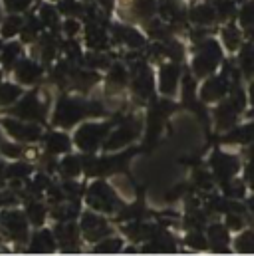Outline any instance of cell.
Wrapping results in <instances>:
<instances>
[{
	"instance_id": "obj_27",
	"label": "cell",
	"mask_w": 254,
	"mask_h": 256,
	"mask_svg": "<svg viewBox=\"0 0 254 256\" xmlns=\"http://www.w3.org/2000/svg\"><path fill=\"white\" fill-rule=\"evenodd\" d=\"M76 30H78V24L70 20V22L66 24V32H68V34H76Z\"/></svg>"
},
{
	"instance_id": "obj_4",
	"label": "cell",
	"mask_w": 254,
	"mask_h": 256,
	"mask_svg": "<svg viewBox=\"0 0 254 256\" xmlns=\"http://www.w3.org/2000/svg\"><path fill=\"white\" fill-rule=\"evenodd\" d=\"M100 135H102V129H96L94 126L86 128L78 133V143H80L82 149H94L98 139H100Z\"/></svg>"
},
{
	"instance_id": "obj_1",
	"label": "cell",
	"mask_w": 254,
	"mask_h": 256,
	"mask_svg": "<svg viewBox=\"0 0 254 256\" xmlns=\"http://www.w3.org/2000/svg\"><path fill=\"white\" fill-rule=\"evenodd\" d=\"M90 200L96 208H106V210H112L114 208V196L112 192L108 191L104 185H96L92 192H90Z\"/></svg>"
},
{
	"instance_id": "obj_6",
	"label": "cell",
	"mask_w": 254,
	"mask_h": 256,
	"mask_svg": "<svg viewBox=\"0 0 254 256\" xmlns=\"http://www.w3.org/2000/svg\"><path fill=\"white\" fill-rule=\"evenodd\" d=\"M18 76H20V80L22 82H26V84H32L38 76H40V68L36 64H30V62H26V64L20 66V70H18Z\"/></svg>"
},
{
	"instance_id": "obj_30",
	"label": "cell",
	"mask_w": 254,
	"mask_h": 256,
	"mask_svg": "<svg viewBox=\"0 0 254 256\" xmlns=\"http://www.w3.org/2000/svg\"><path fill=\"white\" fill-rule=\"evenodd\" d=\"M252 210H254V200H252Z\"/></svg>"
},
{
	"instance_id": "obj_8",
	"label": "cell",
	"mask_w": 254,
	"mask_h": 256,
	"mask_svg": "<svg viewBox=\"0 0 254 256\" xmlns=\"http://www.w3.org/2000/svg\"><path fill=\"white\" fill-rule=\"evenodd\" d=\"M16 112H18L20 116H24V118H40V114H38V112H40V106L36 104L34 98H28Z\"/></svg>"
},
{
	"instance_id": "obj_9",
	"label": "cell",
	"mask_w": 254,
	"mask_h": 256,
	"mask_svg": "<svg viewBox=\"0 0 254 256\" xmlns=\"http://www.w3.org/2000/svg\"><path fill=\"white\" fill-rule=\"evenodd\" d=\"M20 96V92L12 86H2L0 88V106H6V104H12L16 98Z\"/></svg>"
},
{
	"instance_id": "obj_11",
	"label": "cell",
	"mask_w": 254,
	"mask_h": 256,
	"mask_svg": "<svg viewBox=\"0 0 254 256\" xmlns=\"http://www.w3.org/2000/svg\"><path fill=\"white\" fill-rule=\"evenodd\" d=\"M50 149L60 153V151H66L68 149V139L64 135H52L50 137Z\"/></svg>"
},
{
	"instance_id": "obj_16",
	"label": "cell",
	"mask_w": 254,
	"mask_h": 256,
	"mask_svg": "<svg viewBox=\"0 0 254 256\" xmlns=\"http://www.w3.org/2000/svg\"><path fill=\"white\" fill-rule=\"evenodd\" d=\"M28 214H30V218H32L34 224H40V222L44 220V210H42L38 204H32L30 210H28Z\"/></svg>"
},
{
	"instance_id": "obj_3",
	"label": "cell",
	"mask_w": 254,
	"mask_h": 256,
	"mask_svg": "<svg viewBox=\"0 0 254 256\" xmlns=\"http://www.w3.org/2000/svg\"><path fill=\"white\" fill-rule=\"evenodd\" d=\"M4 220H6V228L14 234V236H24L26 234V222H24V216L18 214V212H10V214H4Z\"/></svg>"
},
{
	"instance_id": "obj_29",
	"label": "cell",
	"mask_w": 254,
	"mask_h": 256,
	"mask_svg": "<svg viewBox=\"0 0 254 256\" xmlns=\"http://www.w3.org/2000/svg\"><path fill=\"white\" fill-rule=\"evenodd\" d=\"M252 96H254V88H252ZM252 100H254V98H252Z\"/></svg>"
},
{
	"instance_id": "obj_26",
	"label": "cell",
	"mask_w": 254,
	"mask_h": 256,
	"mask_svg": "<svg viewBox=\"0 0 254 256\" xmlns=\"http://www.w3.org/2000/svg\"><path fill=\"white\" fill-rule=\"evenodd\" d=\"M190 244H192V246H198V248H204V240H202V236H200V234H198V236H196V234H192V236H190V240H189Z\"/></svg>"
},
{
	"instance_id": "obj_24",
	"label": "cell",
	"mask_w": 254,
	"mask_h": 256,
	"mask_svg": "<svg viewBox=\"0 0 254 256\" xmlns=\"http://www.w3.org/2000/svg\"><path fill=\"white\" fill-rule=\"evenodd\" d=\"M44 20H46L48 24H56V22H58V16L54 18V10H52V8H46V10H44Z\"/></svg>"
},
{
	"instance_id": "obj_18",
	"label": "cell",
	"mask_w": 254,
	"mask_h": 256,
	"mask_svg": "<svg viewBox=\"0 0 254 256\" xmlns=\"http://www.w3.org/2000/svg\"><path fill=\"white\" fill-rule=\"evenodd\" d=\"M120 248H122V242L120 240H108V242H104L98 248V252H114V250H120Z\"/></svg>"
},
{
	"instance_id": "obj_22",
	"label": "cell",
	"mask_w": 254,
	"mask_h": 256,
	"mask_svg": "<svg viewBox=\"0 0 254 256\" xmlns=\"http://www.w3.org/2000/svg\"><path fill=\"white\" fill-rule=\"evenodd\" d=\"M244 24L246 26H250V24H254V6H248L246 10H244Z\"/></svg>"
},
{
	"instance_id": "obj_13",
	"label": "cell",
	"mask_w": 254,
	"mask_h": 256,
	"mask_svg": "<svg viewBox=\"0 0 254 256\" xmlns=\"http://www.w3.org/2000/svg\"><path fill=\"white\" fill-rule=\"evenodd\" d=\"M20 24H22V20H20V18L10 16V18H8V22H6V26H4V34H6V36L16 34V32H18V28H20Z\"/></svg>"
},
{
	"instance_id": "obj_10",
	"label": "cell",
	"mask_w": 254,
	"mask_h": 256,
	"mask_svg": "<svg viewBox=\"0 0 254 256\" xmlns=\"http://www.w3.org/2000/svg\"><path fill=\"white\" fill-rule=\"evenodd\" d=\"M54 246V242H52V238H50V234H38L36 236V242H34V250H50Z\"/></svg>"
},
{
	"instance_id": "obj_7",
	"label": "cell",
	"mask_w": 254,
	"mask_h": 256,
	"mask_svg": "<svg viewBox=\"0 0 254 256\" xmlns=\"http://www.w3.org/2000/svg\"><path fill=\"white\" fill-rule=\"evenodd\" d=\"M222 92H224V84L220 80H214V82L206 84V88L202 90V96H204V100H216L222 96Z\"/></svg>"
},
{
	"instance_id": "obj_2",
	"label": "cell",
	"mask_w": 254,
	"mask_h": 256,
	"mask_svg": "<svg viewBox=\"0 0 254 256\" xmlns=\"http://www.w3.org/2000/svg\"><path fill=\"white\" fill-rule=\"evenodd\" d=\"M86 232H88V236L92 238V240H98L100 236H104L106 232H108V224H106V220H102V218H96V216H86Z\"/></svg>"
},
{
	"instance_id": "obj_19",
	"label": "cell",
	"mask_w": 254,
	"mask_h": 256,
	"mask_svg": "<svg viewBox=\"0 0 254 256\" xmlns=\"http://www.w3.org/2000/svg\"><path fill=\"white\" fill-rule=\"evenodd\" d=\"M18 52H20V48H18L16 44H14V46H8V50L4 52V62H6L4 66H6V68H8V66H12V60L18 56Z\"/></svg>"
},
{
	"instance_id": "obj_28",
	"label": "cell",
	"mask_w": 254,
	"mask_h": 256,
	"mask_svg": "<svg viewBox=\"0 0 254 256\" xmlns=\"http://www.w3.org/2000/svg\"><path fill=\"white\" fill-rule=\"evenodd\" d=\"M4 153H6V155H18L20 149H18V147H4Z\"/></svg>"
},
{
	"instance_id": "obj_20",
	"label": "cell",
	"mask_w": 254,
	"mask_h": 256,
	"mask_svg": "<svg viewBox=\"0 0 254 256\" xmlns=\"http://www.w3.org/2000/svg\"><path fill=\"white\" fill-rule=\"evenodd\" d=\"M64 169H66L68 175H76V173L80 171V163H78V159H68V161L64 163Z\"/></svg>"
},
{
	"instance_id": "obj_25",
	"label": "cell",
	"mask_w": 254,
	"mask_h": 256,
	"mask_svg": "<svg viewBox=\"0 0 254 256\" xmlns=\"http://www.w3.org/2000/svg\"><path fill=\"white\" fill-rule=\"evenodd\" d=\"M124 78H126L124 70L116 68V70H114V74H112V80H114V82H120V84H124Z\"/></svg>"
},
{
	"instance_id": "obj_23",
	"label": "cell",
	"mask_w": 254,
	"mask_h": 256,
	"mask_svg": "<svg viewBox=\"0 0 254 256\" xmlns=\"http://www.w3.org/2000/svg\"><path fill=\"white\" fill-rule=\"evenodd\" d=\"M62 10L64 12H78V4H76L74 0H64Z\"/></svg>"
},
{
	"instance_id": "obj_5",
	"label": "cell",
	"mask_w": 254,
	"mask_h": 256,
	"mask_svg": "<svg viewBox=\"0 0 254 256\" xmlns=\"http://www.w3.org/2000/svg\"><path fill=\"white\" fill-rule=\"evenodd\" d=\"M177 68L175 66H169V68H165L163 70V74H161V90L165 92V94H173L175 92V86H177Z\"/></svg>"
},
{
	"instance_id": "obj_14",
	"label": "cell",
	"mask_w": 254,
	"mask_h": 256,
	"mask_svg": "<svg viewBox=\"0 0 254 256\" xmlns=\"http://www.w3.org/2000/svg\"><path fill=\"white\" fill-rule=\"evenodd\" d=\"M194 18L198 20V22H210L212 18H214V12L210 10V8H198V10H194Z\"/></svg>"
},
{
	"instance_id": "obj_17",
	"label": "cell",
	"mask_w": 254,
	"mask_h": 256,
	"mask_svg": "<svg viewBox=\"0 0 254 256\" xmlns=\"http://www.w3.org/2000/svg\"><path fill=\"white\" fill-rule=\"evenodd\" d=\"M224 40H226L228 48L234 50V48L238 46V34H236V30H226V32H224Z\"/></svg>"
},
{
	"instance_id": "obj_21",
	"label": "cell",
	"mask_w": 254,
	"mask_h": 256,
	"mask_svg": "<svg viewBox=\"0 0 254 256\" xmlns=\"http://www.w3.org/2000/svg\"><path fill=\"white\" fill-rule=\"evenodd\" d=\"M30 4V0H6V6L10 10H24Z\"/></svg>"
},
{
	"instance_id": "obj_12",
	"label": "cell",
	"mask_w": 254,
	"mask_h": 256,
	"mask_svg": "<svg viewBox=\"0 0 254 256\" xmlns=\"http://www.w3.org/2000/svg\"><path fill=\"white\" fill-rule=\"evenodd\" d=\"M58 234H60V238H62V242H74L76 240V228L72 226V224H64L58 228Z\"/></svg>"
},
{
	"instance_id": "obj_15",
	"label": "cell",
	"mask_w": 254,
	"mask_h": 256,
	"mask_svg": "<svg viewBox=\"0 0 254 256\" xmlns=\"http://www.w3.org/2000/svg\"><path fill=\"white\" fill-rule=\"evenodd\" d=\"M238 250H246V252H252L254 250V234H244L240 240H238Z\"/></svg>"
}]
</instances>
